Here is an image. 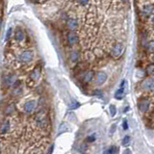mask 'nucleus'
I'll use <instances>...</instances> for the list:
<instances>
[{
	"instance_id": "f257e3e1",
	"label": "nucleus",
	"mask_w": 154,
	"mask_h": 154,
	"mask_svg": "<svg viewBox=\"0 0 154 154\" xmlns=\"http://www.w3.org/2000/svg\"><path fill=\"white\" fill-rule=\"evenodd\" d=\"M122 50H123V45L120 43H117V44H116L114 45L113 48H112L111 55L113 57H115V58H117V57H119L120 55H122Z\"/></svg>"
},
{
	"instance_id": "f03ea898",
	"label": "nucleus",
	"mask_w": 154,
	"mask_h": 154,
	"mask_svg": "<svg viewBox=\"0 0 154 154\" xmlns=\"http://www.w3.org/2000/svg\"><path fill=\"white\" fill-rule=\"evenodd\" d=\"M107 80V74L104 71H98L95 75V84L96 85H102Z\"/></svg>"
},
{
	"instance_id": "7ed1b4c3",
	"label": "nucleus",
	"mask_w": 154,
	"mask_h": 154,
	"mask_svg": "<svg viewBox=\"0 0 154 154\" xmlns=\"http://www.w3.org/2000/svg\"><path fill=\"white\" fill-rule=\"evenodd\" d=\"M149 105H150L149 101L147 100V99L144 98V99H141V100L139 101L138 108H139V110H140L141 112H146L147 110H148Z\"/></svg>"
},
{
	"instance_id": "20e7f679",
	"label": "nucleus",
	"mask_w": 154,
	"mask_h": 154,
	"mask_svg": "<svg viewBox=\"0 0 154 154\" xmlns=\"http://www.w3.org/2000/svg\"><path fill=\"white\" fill-rule=\"evenodd\" d=\"M33 59V52L30 50H26L22 52V54L20 55V60H21L22 62H30L31 60Z\"/></svg>"
},
{
	"instance_id": "39448f33",
	"label": "nucleus",
	"mask_w": 154,
	"mask_h": 154,
	"mask_svg": "<svg viewBox=\"0 0 154 154\" xmlns=\"http://www.w3.org/2000/svg\"><path fill=\"white\" fill-rule=\"evenodd\" d=\"M17 81V78H16V75L14 74H9L7 75L5 78H4V84L6 86H11L13 85V84Z\"/></svg>"
},
{
	"instance_id": "423d86ee",
	"label": "nucleus",
	"mask_w": 154,
	"mask_h": 154,
	"mask_svg": "<svg viewBox=\"0 0 154 154\" xmlns=\"http://www.w3.org/2000/svg\"><path fill=\"white\" fill-rule=\"evenodd\" d=\"M35 107H36V102L34 100H29L25 102V104H24V109H25L27 113H31L35 109Z\"/></svg>"
},
{
	"instance_id": "0eeeda50",
	"label": "nucleus",
	"mask_w": 154,
	"mask_h": 154,
	"mask_svg": "<svg viewBox=\"0 0 154 154\" xmlns=\"http://www.w3.org/2000/svg\"><path fill=\"white\" fill-rule=\"evenodd\" d=\"M68 41L70 45H73L77 43V36L74 32H69L68 34Z\"/></svg>"
},
{
	"instance_id": "6e6552de",
	"label": "nucleus",
	"mask_w": 154,
	"mask_h": 154,
	"mask_svg": "<svg viewBox=\"0 0 154 154\" xmlns=\"http://www.w3.org/2000/svg\"><path fill=\"white\" fill-rule=\"evenodd\" d=\"M41 76V70L39 68H36L32 70V72L30 73V78H31L32 80L34 81H37L39 78Z\"/></svg>"
},
{
	"instance_id": "1a4fd4ad",
	"label": "nucleus",
	"mask_w": 154,
	"mask_h": 154,
	"mask_svg": "<svg viewBox=\"0 0 154 154\" xmlns=\"http://www.w3.org/2000/svg\"><path fill=\"white\" fill-rule=\"evenodd\" d=\"M66 26H68V29L75 30V29L77 28V26H78L76 19H69L68 21H66Z\"/></svg>"
},
{
	"instance_id": "9d476101",
	"label": "nucleus",
	"mask_w": 154,
	"mask_h": 154,
	"mask_svg": "<svg viewBox=\"0 0 154 154\" xmlns=\"http://www.w3.org/2000/svg\"><path fill=\"white\" fill-rule=\"evenodd\" d=\"M10 122L9 120H5V122H2L1 124V128H0V131H1L2 134H5V133H7L9 130H10Z\"/></svg>"
},
{
	"instance_id": "9b49d317",
	"label": "nucleus",
	"mask_w": 154,
	"mask_h": 154,
	"mask_svg": "<svg viewBox=\"0 0 154 154\" xmlns=\"http://www.w3.org/2000/svg\"><path fill=\"white\" fill-rule=\"evenodd\" d=\"M152 82H153V79H150V78H146L144 80H143L141 86H142V88H143L144 90H149L150 85H151Z\"/></svg>"
},
{
	"instance_id": "f8f14e48",
	"label": "nucleus",
	"mask_w": 154,
	"mask_h": 154,
	"mask_svg": "<svg viewBox=\"0 0 154 154\" xmlns=\"http://www.w3.org/2000/svg\"><path fill=\"white\" fill-rule=\"evenodd\" d=\"M93 75H95V73H93V70L87 71L85 73V75H84V82H85V83L90 82V81L93 80Z\"/></svg>"
},
{
	"instance_id": "ddd939ff",
	"label": "nucleus",
	"mask_w": 154,
	"mask_h": 154,
	"mask_svg": "<svg viewBox=\"0 0 154 154\" xmlns=\"http://www.w3.org/2000/svg\"><path fill=\"white\" fill-rule=\"evenodd\" d=\"M123 95H124V90H123V88L120 87V89H119L116 93H115V98L116 99H122Z\"/></svg>"
},
{
	"instance_id": "4468645a",
	"label": "nucleus",
	"mask_w": 154,
	"mask_h": 154,
	"mask_svg": "<svg viewBox=\"0 0 154 154\" xmlns=\"http://www.w3.org/2000/svg\"><path fill=\"white\" fill-rule=\"evenodd\" d=\"M69 130V127H68V125L66 124V122H63L60 124L59 126V133H65L66 131H68Z\"/></svg>"
},
{
	"instance_id": "2eb2a0df",
	"label": "nucleus",
	"mask_w": 154,
	"mask_h": 154,
	"mask_svg": "<svg viewBox=\"0 0 154 154\" xmlns=\"http://www.w3.org/2000/svg\"><path fill=\"white\" fill-rule=\"evenodd\" d=\"M24 39V32L22 31V30H17L16 32V40L17 41H22Z\"/></svg>"
},
{
	"instance_id": "dca6fc26",
	"label": "nucleus",
	"mask_w": 154,
	"mask_h": 154,
	"mask_svg": "<svg viewBox=\"0 0 154 154\" xmlns=\"http://www.w3.org/2000/svg\"><path fill=\"white\" fill-rule=\"evenodd\" d=\"M153 9H154V7L152 5H146V6H144L143 9V13L146 15H149L150 13H152Z\"/></svg>"
},
{
	"instance_id": "f3484780",
	"label": "nucleus",
	"mask_w": 154,
	"mask_h": 154,
	"mask_svg": "<svg viewBox=\"0 0 154 154\" xmlns=\"http://www.w3.org/2000/svg\"><path fill=\"white\" fill-rule=\"evenodd\" d=\"M119 152V149L117 148V146H111L108 149L104 150L105 154H112V153H117Z\"/></svg>"
},
{
	"instance_id": "a211bd4d",
	"label": "nucleus",
	"mask_w": 154,
	"mask_h": 154,
	"mask_svg": "<svg viewBox=\"0 0 154 154\" xmlns=\"http://www.w3.org/2000/svg\"><path fill=\"white\" fill-rule=\"evenodd\" d=\"M154 72V65L153 64H149L146 66V74L147 75H151Z\"/></svg>"
},
{
	"instance_id": "6ab92c4d",
	"label": "nucleus",
	"mask_w": 154,
	"mask_h": 154,
	"mask_svg": "<svg viewBox=\"0 0 154 154\" xmlns=\"http://www.w3.org/2000/svg\"><path fill=\"white\" fill-rule=\"evenodd\" d=\"M80 107V104L78 103L77 101H72L70 104H69V109L71 110H74V109H77V108Z\"/></svg>"
},
{
	"instance_id": "aec40b11",
	"label": "nucleus",
	"mask_w": 154,
	"mask_h": 154,
	"mask_svg": "<svg viewBox=\"0 0 154 154\" xmlns=\"http://www.w3.org/2000/svg\"><path fill=\"white\" fill-rule=\"evenodd\" d=\"M110 113H111V116L112 117H115L117 114V108L115 105H111L110 106Z\"/></svg>"
},
{
	"instance_id": "412c9836",
	"label": "nucleus",
	"mask_w": 154,
	"mask_h": 154,
	"mask_svg": "<svg viewBox=\"0 0 154 154\" xmlns=\"http://www.w3.org/2000/svg\"><path fill=\"white\" fill-rule=\"evenodd\" d=\"M78 53L77 52H72L71 53V55H70V60L72 62H76L77 60H78Z\"/></svg>"
},
{
	"instance_id": "4be33fe9",
	"label": "nucleus",
	"mask_w": 154,
	"mask_h": 154,
	"mask_svg": "<svg viewBox=\"0 0 154 154\" xmlns=\"http://www.w3.org/2000/svg\"><path fill=\"white\" fill-rule=\"evenodd\" d=\"M129 143H130V137L129 136H125L122 140V144L123 146H128Z\"/></svg>"
},
{
	"instance_id": "5701e85b",
	"label": "nucleus",
	"mask_w": 154,
	"mask_h": 154,
	"mask_svg": "<svg viewBox=\"0 0 154 154\" xmlns=\"http://www.w3.org/2000/svg\"><path fill=\"white\" fill-rule=\"evenodd\" d=\"M87 141L89 142V143H93V142L95 141V136H89V137H87Z\"/></svg>"
},
{
	"instance_id": "b1692460",
	"label": "nucleus",
	"mask_w": 154,
	"mask_h": 154,
	"mask_svg": "<svg viewBox=\"0 0 154 154\" xmlns=\"http://www.w3.org/2000/svg\"><path fill=\"white\" fill-rule=\"evenodd\" d=\"M95 95H96V96H99V97H102V92L101 90H95Z\"/></svg>"
},
{
	"instance_id": "393cba45",
	"label": "nucleus",
	"mask_w": 154,
	"mask_h": 154,
	"mask_svg": "<svg viewBox=\"0 0 154 154\" xmlns=\"http://www.w3.org/2000/svg\"><path fill=\"white\" fill-rule=\"evenodd\" d=\"M146 47H148L150 50H152L153 48H154V41H149V43H148V44H147V46H146Z\"/></svg>"
},
{
	"instance_id": "a878e982",
	"label": "nucleus",
	"mask_w": 154,
	"mask_h": 154,
	"mask_svg": "<svg viewBox=\"0 0 154 154\" xmlns=\"http://www.w3.org/2000/svg\"><path fill=\"white\" fill-rule=\"evenodd\" d=\"M13 108H14L13 105H11V106H9V107H8V110H6V114H11L12 112L14 111Z\"/></svg>"
},
{
	"instance_id": "bb28decb",
	"label": "nucleus",
	"mask_w": 154,
	"mask_h": 154,
	"mask_svg": "<svg viewBox=\"0 0 154 154\" xmlns=\"http://www.w3.org/2000/svg\"><path fill=\"white\" fill-rule=\"evenodd\" d=\"M78 1H79V3L81 5H86L87 3L89 2V0H78Z\"/></svg>"
},
{
	"instance_id": "cd10ccee",
	"label": "nucleus",
	"mask_w": 154,
	"mask_h": 154,
	"mask_svg": "<svg viewBox=\"0 0 154 154\" xmlns=\"http://www.w3.org/2000/svg\"><path fill=\"white\" fill-rule=\"evenodd\" d=\"M122 127H123V129H127V128H128V125H127V122H126V120H124V122H123Z\"/></svg>"
},
{
	"instance_id": "c85d7f7f",
	"label": "nucleus",
	"mask_w": 154,
	"mask_h": 154,
	"mask_svg": "<svg viewBox=\"0 0 154 154\" xmlns=\"http://www.w3.org/2000/svg\"><path fill=\"white\" fill-rule=\"evenodd\" d=\"M149 90H151L152 93H154V81L151 83V85H150V88H149Z\"/></svg>"
},
{
	"instance_id": "c756f323",
	"label": "nucleus",
	"mask_w": 154,
	"mask_h": 154,
	"mask_svg": "<svg viewBox=\"0 0 154 154\" xmlns=\"http://www.w3.org/2000/svg\"><path fill=\"white\" fill-rule=\"evenodd\" d=\"M11 32H12V29L10 28V29H9V30H8V34H7V38H9V37H10V35H11Z\"/></svg>"
},
{
	"instance_id": "7c9ffc66",
	"label": "nucleus",
	"mask_w": 154,
	"mask_h": 154,
	"mask_svg": "<svg viewBox=\"0 0 154 154\" xmlns=\"http://www.w3.org/2000/svg\"><path fill=\"white\" fill-rule=\"evenodd\" d=\"M131 151H130V150H126V151H125V153H130Z\"/></svg>"
},
{
	"instance_id": "2f4dec72",
	"label": "nucleus",
	"mask_w": 154,
	"mask_h": 154,
	"mask_svg": "<svg viewBox=\"0 0 154 154\" xmlns=\"http://www.w3.org/2000/svg\"><path fill=\"white\" fill-rule=\"evenodd\" d=\"M152 22L154 23V16H153V17H152Z\"/></svg>"
},
{
	"instance_id": "473e14b6",
	"label": "nucleus",
	"mask_w": 154,
	"mask_h": 154,
	"mask_svg": "<svg viewBox=\"0 0 154 154\" xmlns=\"http://www.w3.org/2000/svg\"><path fill=\"white\" fill-rule=\"evenodd\" d=\"M122 1H123V2H125V1H127V0H122Z\"/></svg>"
},
{
	"instance_id": "72a5a7b5",
	"label": "nucleus",
	"mask_w": 154,
	"mask_h": 154,
	"mask_svg": "<svg viewBox=\"0 0 154 154\" xmlns=\"http://www.w3.org/2000/svg\"><path fill=\"white\" fill-rule=\"evenodd\" d=\"M152 79H153V81H154V75H153V77H152Z\"/></svg>"
},
{
	"instance_id": "f704fd0d",
	"label": "nucleus",
	"mask_w": 154,
	"mask_h": 154,
	"mask_svg": "<svg viewBox=\"0 0 154 154\" xmlns=\"http://www.w3.org/2000/svg\"><path fill=\"white\" fill-rule=\"evenodd\" d=\"M153 60H154V54H153Z\"/></svg>"
}]
</instances>
